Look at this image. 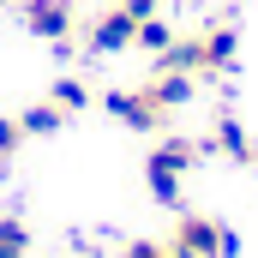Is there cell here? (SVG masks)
I'll use <instances>...</instances> for the list:
<instances>
[{
    "instance_id": "1",
    "label": "cell",
    "mask_w": 258,
    "mask_h": 258,
    "mask_svg": "<svg viewBox=\"0 0 258 258\" xmlns=\"http://www.w3.org/2000/svg\"><path fill=\"white\" fill-rule=\"evenodd\" d=\"M198 162V144L192 138H168V144H156L150 156H144V180H150V192L162 198V204H180V174Z\"/></svg>"
},
{
    "instance_id": "2",
    "label": "cell",
    "mask_w": 258,
    "mask_h": 258,
    "mask_svg": "<svg viewBox=\"0 0 258 258\" xmlns=\"http://www.w3.org/2000/svg\"><path fill=\"white\" fill-rule=\"evenodd\" d=\"M240 246L222 222H210V216H180L174 222V240H168V258H228Z\"/></svg>"
},
{
    "instance_id": "3",
    "label": "cell",
    "mask_w": 258,
    "mask_h": 258,
    "mask_svg": "<svg viewBox=\"0 0 258 258\" xmlns=\"http://www.w3.org/2000/svg\"><path fill=\"white\" fill-rule=\"evenodd\" d=\"M108 114H114V120H126L132 132H162L174 108L144 84V90H108Z\"/></svg>"
},
{
    "instance_id": "4",
    "label": "cell",
    "mask_w": 258,
    "mask_h": 258,
    "mask_svg": "<svg viewBox=\"0 0 258 258\" xmlns=\"http://www.w3.org/2000/svg\"><path fill=\"white\" fill-rule=\"evenodd\" d=\"M132 36H138V18H132L126 6H108L90 30H84V42H90V54H126Z\"/></svg>"
},
{
    "instance_id": "5",
    "label": "cell",
    "mask_w": 258,
    "mask_h": 258,
    "mask_svg": "<svg viewBox=\"0 0 258 258\" xmlns=\"http://www.w3.org/2000/svg\"><path fill=\"white\" fill-rule=\"evenodd\" d=\"M72 24H78L72 0H24V30H30V36H42V42H66Z\"/></svg>"
},
{
    "instance_id": "6",
    "label": "cell",
    "mask_w": 258,
    "mask_h": 258,
    "mask_svg": "<svg viewBox=\"0 0 258 258\" xmlns=\"http://www.w3.org/2000/svg\"><path fill=\"white\" fill-rule=\"evenodd\" d=\"M198 48H204V72H222V66L234 60V48H240V30L234 24H210L198 36Z\"/></svg>"
},
{
    "instance_id": "7",
    "label": "cell",
    "mask_w": 258,
    "mask_h": 258,
    "mask_svg": "<svg viewBox=\"0 0 258 258\" xmlns=\"http://www.w3.org/2000/svg\"><path fill=\"white\" fill-rule=\"evenodd\" d=\"M66 108L54 102V96H42V102H30L24 114H18V126H24V138H42V132H60Z\"/></svg>"
},
{
    "instance_id": "8",
    "label": "cell",
    "mask_w": 258,
    "mask_h": 258,
    "mask_svg": "<svg viewBox=\"0 0 258 258\" xmlns=\"http://www.w3.org/2000/svg\"><path fill=\"white\" fill-rule=\"evenodd\" d=\"M216 150H222V156H234V162H252V138H246V126H240L234 114H222V120H216Z\"/></svg>"
},
{
    "instance_id": "9",
    "label": "cell",
    "mask_w": 258,
    "mask_h": 258,
    "mask_svg": "<svg viewBox=\"0 0 258 258\" xmlns=\"http://www.w3.org/2000/svg\"><path fill=\"white\" fill-rule=\"evenodd\" d=\"M150 90H156L168 108H186V102H192V72H156Z\"/></svg>"
},
{
    "instance_id": "10",
    "label": "cell",
    "mask_w": 258,
    "mask_h": 258,
    "mask_svg": "<svg viewBox=\"0 0 258 258\" xmlns=\"http://www.w3.org/2000/svg\"><path fill=\"white\" fill-rule=\"evenodd\" d=\"M168 42H174V30H168V24H162L156 12H150V18L138 24V36H132V48H150V54H162Z\"/></svg>"
},
{
    "instance_id": "11",
    "label": "cell",
    "mask_w": 258,
    "mask_h": 258,
    "mask_svg": "<svg viewBox=\"0 0 258 258\" xmlns=\"http://www.w3.org/2000/svg\"><path fill=\"white\" fill-rule=\"evenodd\" d=\"M24 252H30V234H24V222L0 216V258H24Z\"/></svg>"
},
{
    "instance_id": "12",
    "label": "cell",
    "mask_w": 258,
    "mask_h": 258,
    "mask_svg": "<svg viewBox=\"0 0 258 258\" xmlns=\"http://www.w3.org/2000/svg\"><path fill=\"white\" fill-rule=\"evenodd\" d=\"M48 96H54V102H60L66 114H78V108H84V102H90V90H84V84H78V78H60V84H54V90H48Z\"/></svg>"
},
{
    "instance_id": "13",
    "label": "cell",
    "mask_w": 258,
    "mask_h": 258,
    "mask_svg": "<svg viewBox=\"0 0 258 258\" xmlns=\"http://www.w3.org/2000/svg\"><path fill=\"white\" fill-rule=\"evenodd\" d=\"M18 144H24V126H18V120H6V114H0V168H6V162H12V156H18Z\"/></svg>"
},
{
    "instance_id": "14",
    "label": "cell",
    "mask_w": 258,
    "mask_h": 258,
    "mask_svg": "<svg viewBox=\"0 0 258 258\" xmlns=\"http://www.w3.org/2000/svg\"><path fill=\"white\" fill-rule=\"evenodd\" d=\"M120 258H168V246H156V240H132Z\"/></svg>"
},
{
    "instance_id": "15",
    "label": "cell",
    "mask_w": 258,
    "mask_h": 258,
    "mask_svg": "<svg viewBox=\"0 0 258 258\" xmlns=\"http://www.w3.org/2000/svg\"><path fill=\"white\" fill-rule=\"evenodd\" d=\"M120 6H126V12H132V18H138V24H144V18L156 12V0H120Z\"/></svg>"
},
{
    "instance_id": "16",
    "label": "cell",
    "mask_w": 258,
    "mask_h": 258,
    "mask_svg": "<svg viewBox=\"0 0 258 258\" xmlns=\"http://www.w3.org/2000/svg\"><path fill=\"white\" fill-rule=\"evenodd\" d=\"M252 162H258V150H252Z\"/></svg>"
}]
</instances>
